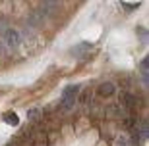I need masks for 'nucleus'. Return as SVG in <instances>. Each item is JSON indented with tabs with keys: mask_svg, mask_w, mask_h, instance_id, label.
<instances>
[{
	"mask_svg": "<svg viewBox=\"0 0 149 146\" xmlns=\"http://www.w3.org/2000/svg\"><path fill=\"white\" fill-rule=\"evenodd\" d=\"M0 42H2V46L6 48V52H12V50L19 48V46H22V35H19V29L8 25V27L2 31V35H0Z\"/></svg>",
	"mask_w": 149,
	"mask_h": 146,
	"instance_id": "1",
	"label": "nucleus"
},
{
	"mask_svg": "<svg viewBox=\"0 0 149 146\" xmlns=\"http://www.w3.org/2000/svg\"><path fill=\"white\" fill-rule=\"evenodd\" d=\"M114 90H116L114 83H112V81H107V83H101V85H99L97 94H99V96H112V94H114Z\"/></svg>",
	"mask_w": 149,
	"mask_h": 146,
	"instance_id": "2",
	"label": "nucleus"
},
{
	"mask_svg": "<svg viewBox=\"0 0 149 146\" xmlns=\"http://www.w3.org/2000/svg\"><path fill=\"white\" fill-rule=\"evenodd\" d=\"M77 92H79V85H68L62 90V100H76Z\"/></svg>",
	"mask_w": 149,
	"mask_h": 146,
	"instance_id": "3",
	"label": "nucleus"
},
{
	"mask_svg": "<svg viewBox=\"0 0 149 146\" xmlns=\"http://www.w3.org/2000/svg\"><path fill=\"white\" fill-rule=\"evenodd\" d=\"M41 117H43V112L39 108H31L27 110V119L31 125H39V121H41Z\"/></svg>",
	"mask_w": 149,
	"mask_h": 146,
	"instance_id": "4",
	"label": "nucleus"
},
{
	"mask_svg": "<svg viewBox=\"0 0 149 146\" xmlns=\"http://www.w3.org/2000/svg\"><path fill=\"white\" fill-rule=\"evenodd\" d=\"M114 146H130V135H128V133H120V135H116Z\"/></svg>",
	"mask_w": 149,
	"mask_h": 146,
	"instance_id": "5",
	"label": "nucleus"
},
{
	"mask_svg": "<svg viewBox=\"0 0 149 146\" xmlns=\"http://www.w3.org/2000/svg\"><path fill=\"white\" fill-rule=\"evenodd\" d=\"M4 121L8 125H17L19 123V119H17V115L14 114V112H8V114H4Z\"/></svg>",
	"mask_w": 149,
	"mask_h": 146,
	"instance_id": "6",
	"label": "nucleus"
},
{
	"mask_svg": "<svg viewBox=\"0 0 149 146\" xmlns=\"http://www.w3.org/2000/svg\"><path fill=\"white\" fill-rule=\"evenodd\" d=\"M89 48H91V44H87V42H81L79 46L72 48V52H74V54H79V52H85V50H89Z\"/></svg>",
	"mask_w": 149,
	"mask_h": 146,
	"instance_id": "7",
	"label": "nucleus"
},
{
	"mask_svg": "<svg viewBox=\"0 0 149 146\" xmlns=\"http://www.w3.org/2000/svg\"><path fill=\"white\" fill-rule=\"evenodd\" d=\"M147 58L141 60V64H139V73H141V77H147Z\"/></svg>",
	"mask_w": 149,
	"mask_h": 146,
	"instance_id": "8",
	"label": "nucleus"
},
{
	"mask_svg": "<svg viewBox=\"0 0 149 146\" xmlns=\"http://www.w3.org/2000/svg\"><path fill=\"white\" fill-rule=\"evenodd\" d=\"M122 6H124V8H138V6H139V2H134V4H128V2H122Z\"/></svg>",
	"mask_w": 149,
	"mask_h": 146,
	"instance_id": "9",
	"label": "nucleus"
},
{
	"mask_svg": "<svg viewBox=\"0 0 149 146\" xmlns=\"http://www.w3.org/2000/svg\"><path fill=\"white\" fill-rule=\"evenodd\" d=\"M2 54H6V48L2 46V42H0V56H2Z\"/></svg>",
	"mask_w": 149,
	"mask_h": 146,
	"instance_id": "10",
	"label": "nucleus"
}]
</instances>
